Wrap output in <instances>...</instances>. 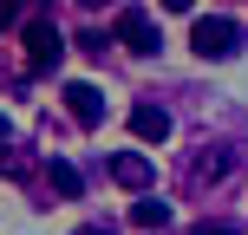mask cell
Returning a JSON list of instances; mask_svg holds the SVG:
<instances>
[{
    "instance_id": "obj_1",
    "label": "cell",
    "mask_w": 248,
    "mask_h": 235,
    "mask_svg": "<svg viewBox=\"0 0 248 235\" xmlns=\"http://www.w3.org/2000/svg\"><path fill=\"white\" fill-rule=\"evenodd\" d=\"M20 46H26V72H52V65L65 59V39H59V26H52L46 13H33V20H26Z\"/></svg>"
},
{
    "instance_id": "obj_2",
    "label": "cell",
    "mask_w": 248,
    "mask_h": 235,
    "mask_svg": "<svg viewBox=\"0 0 248 235\" xmlns=\"http://www.w3.org/2000/svg\"><path fill=\"white\" fill-rule=\"evenodd\" d=\"M189 46H196L202 59H229V52L242 46V26L229 20V13H202V20L189 26Z\"/></svg>"
},
{
    "instance_id": "obj_3",
    "label": "cell",
    "mask_w": 248,
    "mask_h": 235,
    "mask_svg": "<svg viewBox=\"0 0 248 235\" xmlns=\"http://www.w3.org/2000/svg\"><path fill=\"white\" fill-rule=\"evenodd\" d=\"M111 33H118V46H124V52H137V59H150V52L163 46V39H157V20H150L144 7H118Z\"/></svg>"
},
{
    "instance_id": "obj_4",
    "label": "cell",
    "mask_w": 248,
    "mask_h": 235,
    "mask_svg": "<svg viewBox=\"0 0 248 235\" xmlns=\"http://www.w3.org/2000/svg\"><path fill=\"white\" fill-rule=\"evenodd\" d=\"M65 111H72V124H105V92L92 85V78H72V85H65Z\"/></svg>"
},
{
    "instance_id": "obj_5",
    "label": "cell",
    "mask_w": 248,
    "mask_h": 235,
    "mask_svg": "<svg viewBox=\"0 0 248 235\" xmlns=\"http://www.w3.org/2000/svg\"><path fill=\"white\" fill-rule=\"evenodd\" d=\"M111 183H124V189H150V157L118 150V157H111Z\"/></svg>"
},
{
    "instance_id": "obj_6",
    "label": "cell",
    "mask_w": 248,
    "mask_h": 235,
    "mask_svg": "<svg viewBox=\"0 0 248 235\" xmlns=\"http://www.w3.org/2000/svg\"><path fill=\"white\" fill-rule=\"evenodd\" d=\"M131 131L144 137V144H163V137H170V111H163V105H137V111H131Z\"/></svg>"
},
{
    "instance_id": "obj_7",
    "label": "cell",
    "mask_w": 248,
    "mask_h": 235,
    "mask_svg": "<svg viewBox=\"0 0 248 235\" xmlns=\"http://www.w3.org/2000/svg\"><path fill=\"white\" fill-rule=\"evenodd\" d=\"M46 183L59 189V196H78V189H85V176H78V170H72L65 157H52V163H46Z\"/></svg>"
},
{
    "instance_id": "obj_8",
    "label": "cell",
    "mask_w": 248,
    "mask_h": 235,
    "mask_svg": "<svg viewBox=\"0 0 248 235\" xmlns=\"http://www.w3.org/2000/svg\"><path fill=\"white\" fill-rule=\"evenodd\" d=\"M131 222H137V229H163V222H170V203H157V196L131 203Z\"/></svg>"
},
{
    "instance_id": "obj_9",
    "label": "cell",
    "mask_w": 248,
    "mask_h": 235,
    "mask_svg": "<svg viewBox=\"0 0 248 235\" xmlns=\"http://www.w3.org/2000/svg\"><path fill=\"white\" fill-rule=\"evenodd\" d=\"M229 163H235L229 150H216V157H202V163H196V183H222V176H229Z\"/></svg>"
},
{
    "instance_id": "obj_10",
    "label": "cell",
    "mask_w": 248,
    "mask_h": 235,
    "mask_svg": "<svg viewBox=\"0 0 248 235\" xmlns=\"http://www.w3.org/2000/svg\"><path fill=\"white\" fill-rule=\"evenodd\" d=\"M189 235H235V229H229V222H196Z\"/></svg>"
},
{
    "instance_id": "obj_11",
    "label": "cell",
    "mask_w": 248,
    "mask_h": 235,
    "mask_svg": "<svg viewBox=\"0 0 248 235\" xmlns=\"http://www.w3.org/2000/svg\"><path fill=\"white\" fill-rule=\"evenodd\" d=\"M20 20V7H13V0H0V26H13Z\"/></svg>"
},
{
    "instance_id": "obj_12",
    "label": "cell",
    "mask_w": 248,
    "mask_h": 235,
    "mask_svg": "<svg viewBox=\"0 0 248 235\" xmlns=\"http://www.w3.org/2000/svg\"><path fill=\"white\" fill-rule=\"evenodd\" d=\"M0 144H7V118H0Z\"/></svg>"
}]
</instances>
